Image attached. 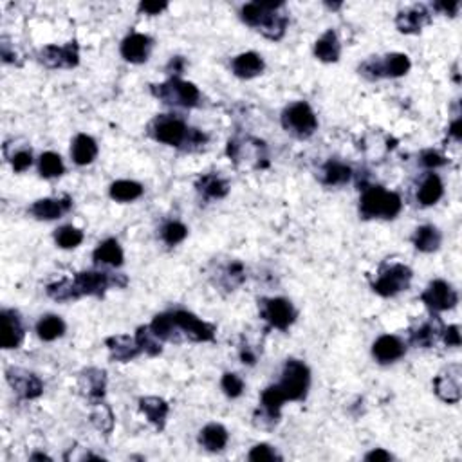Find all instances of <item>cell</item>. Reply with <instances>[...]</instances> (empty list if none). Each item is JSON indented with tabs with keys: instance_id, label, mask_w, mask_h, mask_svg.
Returning <instances> with one entry per match:
<instances>
[{
	"instance_id": "1",
	"label": "cell",
	"mask_w": 462,
	"mask_h": 462,
	"mask_svg": "<svg viewBox=\"0 0 462 462\" xmlns=\"http://www.w3.org/2000/svg\"><path fill=\"white\" fill-rule=\"evenodd\" d=\"M125 287L127 279L122 274L85 271L78 273L72 280H60L48 287V294L56 302H69L80 296H102L109 287Z\"/></svg>"
},
{
	"instance_id": "2",
	"label": "cell",
	"mask_w": 462,
	"mask_h": 462,
	"mask_svg": "<svg viewBox=\"0 0 462 462\" xmlns=\"http://www.w3.org/2000/svg\"><path fill=\"white\" fill-rule=\"evenodd\" d=\"M282 8L284 2H251L244 6L240 15L247 26L259 29L264 36L280 40L289 22L286 13H280Z\"/></svg>"
},
{
	"instance_id": "3",
	"label": "cell",
	"mask_w": 462,
	"mask_h": 462,
	"mask_svg": "<svg viewBox=\"0 0 462 462\" xmlns=\"http://www.w3.org/2000/svg\"><path fill=\"white\" fill-rule=\"evenodd\" d=\"M401 197L387 192L383 186H370L360 200V212L365 219H394L401 212Z\"/></svg>"
},
{
	"instance_id": "4",
	"label": "cell",
	"mask_w": 462,
	"mask_h": 462,
	"mask_svg": "<svg viewBox=\"0 0 462 462\" xmlns=\"http://www.w3.org/2000/svg\"><path fill=\"white\" fill-rule=\"evenodd\" d=\"M193 132L195 129H188L183 119L173 114H161L150 123V134L154 139L168 146L193 145Z\"/></svg>"
},
{
	"instance_id": "5",
	"label": "cell",
	"mask_w": 462,
	"mask_h": 462,
	"mask_svg": "<svg viewBox=\"0 0 462 462\" xmlns=\"http://www.w3.org/2000/svg\"><path fill=\"white\" fill-rule=\"evenodd\" d=\"M410 58L401 53H392V55L381 58H370L367 62L361 63L360 72L368 80H380V78H397L410 71Z\"/></svg>"
},
{
	"instance_id": "6",
	"label": "cell",
	"mask_w": 462,
	"mask_h": 462,
	"mask_svg": "<svg viewBox=\"0 0 462 462\" xmlns=\"http://www.w3.org/2000/svg\"><path fill=\"white\" fill-rule=\"evenodd\" d=\"M311 383L309 368L298 360H289L284 367L282 380L279 388L282 390L286 401H302L307 396V388Z\"/></svg>"
},
{
	"instance_id": "7",
	"label": "cell",
	"mask_w": 462,
	"mask_h": 462,
	"mask_svg": "<svg viewBox=\"0 0 462 462\" xmlns=\"http://www.w3.org/2000/svg\"><path fill=\"white\" fill-rule=\"evenodd\" d=\"M152 92L168 105L195 107L199 103V89L193 83L183 82L179 78H172L161 85H152Z\"/></svg>"
},
{
	"instance_id": "8",
	"label": "cell",
	"mask_w": 462,
	"mask_h": 462,
	"mask_svg": "<svg viewBox=\"0 0 462 462\" xmlns=\"http://www.w3.org/2000/svg\"><path fill=\"white\" fill-rule=\"evenodd\" d=\"M282 125L287 132L298 137H309L316 130L318 119L306 102L293 103L282 114Z\"/></svg>"
},
{
	"instance_id": "9",
	"label": "cell",
	"mask_w": 462,
	"mask_h": 462,
	"mask_svg": "<svg viewBox=\"0 0 462 462\" xmlns=\"http://www.w3.org/2000/svg\"><path fill=\"white\" fill-rule=\"evenodd\" d=\"M412 269L403 264H392L381 271L380 279L374 282V291L381 296H394L410 286Z\"/></svg>"
},
{
	"instance_id": "10",
	"label": "cell",
	"mask_w": 462,
	"mask_h": 462,
	"mask_svg": "<svg viewBox=\"0 0 462 462\" xmlns=\"http://www.w3.org/2000/svg\"><path fill=\"white\" fill-rule=\"evenodd\" d=\"M260 303V314L264 320H267L273 327L280 331L289 329V326L296 318L293 303L286 298H264Z\"/></svg>"
},
{
	"instance_id": "11",
	"label": "cell",
	"mask_w": 462,
	"mask_h": 462,
	"mask_svg": "<svg viewBox=\"0 0 462 462\" xmlns=\"http://www.w3.org/2000/svg\"><path fill=\"white\" fill-rule=\"evenodd\" d=\"M421 300L426 303V307L434 313H443V311L453 309L458 302V294L453 287L444 280H434L430 286L426 287Z\"/></svg>"
},
{
	"instance_id": "12",
	"label": "cell",
	"mask_w": 462,
	"mask_h": 462,
	"mask_svg": "<svg viewBox=\"0 0 462 462\" xmlns=\"http://www.w3.org/2000/svg\"><path fill=\"white\" fill-rule=\"evenodd\" d=\"M176 329L183 331L184 336L192 341H212L215 338V327L199 320L195 314L188 311H176L172 313Z\"/></svg>"
},
{
	"instance_id": "13",
	"label": "cell",
	"mask_w": 462,
	"mask_h": 462,
	"mask_svg": "<svg viewBox=\"0 0 462 462\" xmlns=\"http://www.w3.org/2000/svg\"><path fill=\"white\" fill-rule=\"evenodd\" d=\"M38 58L43 65L51 69H71L78 65V43L69 42L65 45H45L38 53Z\"/></svg>"
},
{
	"instance_id": "14",
	"label": "cell",
	"mask_w": 462,
	"mask_h": 462,
	"mask_svg": "<svg viewBox=\"0 0 462 462\" xmlns=\"http://www.w3.org/2000/svg\"><path fill=\"white\" fill-rule=\"evenodd\" d=\"M461 377L462 368L461 365H450L439 374L434 381L435 394H437L444 403H458L461 399Z\"/></svg>"
},
{
	"instance_id": "15",
	"label": "cell",
	"mask_w": 462,
	"mask_h": 462,
	"mask_svg": "<svg viewBox=\"0 0 462 462\" xmlns=\"http://www.w3.org/2000/svg\"><path fill=\"white\" fill-rule=\"evenodd\" d=\"M6 376H8V381L13 390H15L22 399H35V397H38L40 394H42L43 385L35 374L26 372L22 368H9L8 372H6Z\"/></svg>"
},
{
	"instance_id": "16",
	"label": "cell",
	"mask_w": 462,
	"mask_h": 462,
	"mask_svg": "<svg viewBox=\"0 0 462 462\" xmlns=\"http://www.w3.org/2000/svg\"><path fill=\"white\" fill-rule=\"evenodd\" d=\"M152 49V38L141 33H132L122 43V56L130 63H143Z\"/></svg>"
},
{
	"instance_id": "17",
	"label": "cell",
	"mask_w": 462,
	"mask_h": 462,
	"mask_svg": "<svg viewBox=\"0 0 462 462\" xmlns=\"http://www.w3.org/2000/svg\"><path fill=\"white\" fill-rule=\"evenodd\" d=\"M72 200L69 197H62V199H40L29 208L33 217L40 220H55L60 219L63 213L71 210Z\"/></svg>"
},
{
	"instance_id": "18",
	"label": "cell",
	"mask_w": 462,
	"mask_h": 462,
	"mask_svg": "<svg viewBox=\"0 0 462 462\" xmlns=\"http://www.w3.org/2000/svg\"><path fill=\"white\" fill-rule=\"evenodd\" d=\"M0 318H2V347L4 349H16L24 340V327H22L18 313L2 311Z\"/></svg>"
},
{
	"instance_id": "19",
	"label": "cell",
	"mask_w": 462,
	"mask_h": 462,
	"mask_svg": "<svg viewBox=\"0 0 462 462\" xmlns=\"http://www.w3.org/2000/svg\"><path fill=\"white\" fill-rule=\"evenodd\" d=\"M430 22V13L424 6H414V8L401 11L396 18V26L401 33H419L424 26Z\"/></svg>"
},
{
	"instance_id": "20",
	"label": "cell",
	"mask_w": 462,
	"mask_h": 462,
	"mask_svg": "<svg viewBox=\"0 0 462 462\" xmlns=\"http://www.w3.org/2000/svg\"><path fill=\"white\" fill-rule=\"evenodd\" d=\"M407 347H404L403 341L397 336H390V334H385L380 340H376L372 347V354L380 363H392V361L399 360L404 354Z\"/></svg>"
},
{
	"instance_id": "21",
	"label": "cell",
	"mask_w": 462,
	"mask_h": 462,
	"mask_svg": "<svg viewBox=\"0 0 462 462\" xmlns=\"http://www.w3.org/2000/svg\"><path fill=\"white\" fill-rule=\"evenodd\" d=\"M105 345L110 350V358L116 361H130L141 353L139 345L136 343V338H130L127 334H118V336H110L105 340Z\"/></svg>"
},
{
	"instance_id": "22",
	"label": "cell",
	"mask_w": 462,
	"mask_h": 462,
	"mask_svg": "<svg viewBox=\"0 0 462 462\" xmlns=\"http://www.w3.org/2000/svg\"><path fill=\"white\" fill-rule=\"evenodd\" d=\"M105 385L107 376L100 368H87L80 376V387L92 401L102 399L103 394H105Z\"/></svg>"
},
{
	"instance_id": "23",
	"label": "cell",
	"mask_w": 462,
	"mask_h": 462,
	"mask_svg": "<svg viewBox=\"0 0 462 462\" xmlns=\"http://www.w3.org/2000/svg\"><path fill=\"white\" fill-rule=\"evenodd\" d=\"M231 67H233V72L239 78L249 80L255 78V76H259L264 71V60L257 53H242V55H239L233 60Z\"/></svg>"
},
{
	"instance_id": "24",
	"label": "cell",
	"mask_w": 462,
	"mask_h": 462,
	"mask_svg": "<svg viewBox=\"0 0 462 462\" xmlns=\"http://www.w3.org/2000/svg\"><path fill=\"white\" fill-rule=\"evenodd\" d=\"M284 401H286V397H284L279 385L266 388V390L262 392V421H269L271 424H276Z\"/></svg>"
},
{
	"instance_id": "25",
	"label": "cell",
	"mask_w": 462,
	"mask_h": 462,
	"mask_svg": "<svg viewBox=\"0 0 462 462\" xmlns=\"http://www.w3.org/2000/svg\"><path fill=\"white\" fill-rule=\"evenodd\" d=\"M139 408H141L143 414L149 417V421L157 430L165 428L166 415H168L170 410L165 399H161V397H141L139 399Z\"/></svg>"
},
{
	"instance_id": "26",
	"label": "cell",
	"mask_w": 462,
	"mask_h": 462,
	"mask_svg": "<svg viewBox=\"0 0 462 462\" xmlns=\"http://www.w3.org/2000/svg\"><path fill=\"white\" fill-rule=\"evenodd\" d=\"M71 154L76 165H90L96 159V156H98V145H96V141L90 136L80 134V136H76L75 143H72Z\"/></svg>"
},
{
	"instance_id": "27",
	"label": "cell",
	"mask_w": 462,
	"mask_h": 462,
	"mask_svg": "<svg viewBox=\"0 0 462 462\" xmlns=\"http://www.w3.org/2000/svg\"><path fill=\"white\" fill-rule=\"evenodd\" d=\"M340 53H341L340 40H338L336 33H334L333 29L321 36V38L316 42V45H314V55H316V58H320L321 62H327V63L338 62Z\"/></svg>"
},
{
	"instance_id": "28",
	"label": "cell",
	"mask_w": 462,
	"mask_h": 462,
	"mask_svg": "<svg viewBox=\"0 0 462 462\" xmlns=\"http://www.w3.org/2000/svg\"><path fill=\"white\" fill-rule=\"evenodd\" d=\"M443 192L444 188L441 177H439L437 173H428V176L424 177L423 184H421L419 192H417V199H419V203L424 204V206H431V204H435L443 197Z\"/></svg>"
},
{
	"instance_id": "29",
	"label": "cell",
	"mask_w": 462,
	"mask_h": 462,
	"mask_svg": "<svg viewBox=\"0 0 462 462\" xmlns=\"http://www.w3.org/2000/svg\"><path fill=\"white\" fill-rule=\"evenodd\" d=\"M199 443L210 451H220L227 444V431L220 424H208L199 435Z\"/></svg>"
},
{
	"instance_id": "30",
	"label": "cell",
	"mask_w": 462,
	"mask_h": 462,
	"mask_svg": "<svg viewBox=\"0 0 462 462\" xmlns=\"http://www.w3.org/2000/svg\"><path fill=\"white\" fill-rule=\"evenodd\" d=\"M95 262L98 264H109V266H122L123 264V249L118 244V240L109 239L105 242L100 244L96 247L95 255H92Z\"/></svg>"
},
{
	"instance_id": "31",
	"label": "cell",
	"mask_w": 462,
	"mask_h": 462,
	"mask_svg": "<svg viewBox=\"0 0 462 462\" xmlns=\"http://www.w3.org/2000/svg\"><path fill=\"white\" fill-rule=\"evenodd\" d=\"M441 240H443V237H441V233H439L437 227L421 226L419 230L415 231L414 246L417 247L419 251H423V253H431V251L439 249V246H441Z\"/></svg>"
},
{
	"instance_id": "32",
	"label": "cell",
	"mask_w": 462,
	"mask_h": 462,
	"mask_svg": "<svg viewBox=\"0 0 462 462\" xmlns=\"http://www.w3.org/2000/svg\"><path fill=\"white\" fill-rule=\"evenodd\" d=\"M36 333H38L40 340L55 341L56 338L63 336V333H65V323H63V320L60 316L48 314V316H43L42 320L38 321Z\"/></svg>"
},
{
	"instance_id": "33",
	"label": "cell",
	"mask_w": 462,
	"mask_h": 462,
	"mask_svg": "<svg viewBox=\"0 0 462 462\" xmlns=\"http://www.w3.org/2000/svg\"><path fill=\"white\" fill-rule=\"evenodd\" d=\"M197 188L206 197H212V199H222L230 192V186H227L226 181L220 179L215 173H208V176L200 177L199 183H197Z\"/></svg>"
},
{
	"instance_id": "34",
	"label": "cell",
	"mask_w": 462,
	"mask_h": 462,
	"mask_svg": "<svg viewBox=\"0 0 462 462\" xmlns=\"http://www.w3.org/2000/svg\"><path fill=\"white\" fill-rule=\"evenodd\" d=\"M353 176V170L350 166L343 165L340 161H329L326 163L323 170H321V177H323V183L329 184V186H338V184H345Z\"/></svg>"
},
{
	"instance_id": "35",
	"label": "cell",
	"mask_w": 462,
	"mask_h": 462,
	"mask_svg": "<svg viewBox=\"0 0 462 462\" xmlns=\"http://www.w3.org/2000/svg\"><path fill=\"white\" fill-rule=\"evenodd\" d=\"M143 195V186L134 181H116L110 186V197L119 203H130Z\"/></svg>"
},
{
	"instance_id": "36",
	"label": "cell",
	"mask_w": 462,
	"mask_h": 462,
	"mask_svg": "<svg viewBox=\"0 0 462 462\" xmlns=\"http://www.w3.org/2000/svg\"><path fill=\"white\" fill-rule=\"evenodd\" d=\"M443 333V326H441V321L439 320H431L423 323L419 329H415L414 333L410 334L412 343L417 345V347H430L431 343H435L437 340V334Z\"/></svg>"
},
{
	"instance_id": "37",
	"label": "cell",
	"mask_w": 462,
	"mask_h": 462,
	"mask_svg": "<svg viewBox=\"0 0 462 462\" xmlns=\"http://www.w3.org/2000/svg\"><path fill=\"white\" fill-rule=\"evenodd\" d=\"M136 343L139 345L141 353L150 354V356H157L161 354L163 347L159 343V338L154 334V331L150 327H139L136 333Z\"/></svg>"
},
{
	"instance_id": "38",
	"label": "cell",
	"mask_w": 462,
	"mask_h": 462,
	"mask_svg": "<svg viewBox=\"0 0 462 462\" xmlns=\"http://www.w3.org/2000/svg\"><path fill=\"white\" fill-rule=\"evenodd\" d=\"M65 166H63V161L58 154L55 152H45L40 157V173L42 177H58L62 176Z\"/></svg>"
},
{
	"instance_id": "39",
	"label": "cell",
	"mask_w": 462,
	"mask_h": 462,
	"mask_svg": "<svg viewBox=\"0 0 462 462\" xmlns=\"http://www.w3.org/2000/svg\"><path fill=\"white\" fill-rule=\"evenodd\" d=\"M150 329L154 331V334H156L159 340H172L173 331H176V323H173L172 313L157 314V316L154 318L152 323H150Z\"/></svg>"
},
{
	"instance_id": "40",
	"label": "cell",
	"mask_w": 462,
	"mask_h": 462,
	"mask_svg": "<svg viewBox=\"0 0 462 462\" xmlns=\"http://www.w3.org/2000/svg\"><path fill=\"white\" fill-rule=\"evenodd\" d=\"M56 244L63 249H72V247L80 246L83 240V231L75 226H63L56 231Z\"/></svg>"
},
{
	"instance_id": "41",
	"label": "cell",
	"mask_w": 462,
	"mask_h": 462,
	"mask_svg": "<svg viewBox=\"0 0 462 462\" xmlns=\"http://www.w3.org/2000/svg\"><path fill=\"white\" fill-rule=\"evenodd\" d=\"M90 421H92V424H95L100 431H103V434H110L114 428V415L107 404H96L92 414H90Z\"/></svg>"
},
{
	"instance_id": "42",
	"label": "cell",
	"mask_w": 462,
	"mask_h": 462,
	"mask_svg": "<svg viewBox=\"0 0 462 462\" xmlns=\"http://www.w3.org/2000/svg\"><path fill=\"white\" fill-rule=\"evenodd\" d=\"M186 235H188V230H186V226L181 222H168L165 227H163V231H161V237H163V240H165L168 246H176V244L183 242L184 239H186Z\"/></svg>"
},
{
	"instance_id": "43",
	"label": "cell",
	"mask_w": 462,
	"mask_h": 462,
	"mask_svg": "<svg viewBox=\"0 0 462 462\" xmlns=\"http://www.w3.org/2000/svg\"><path fill=\"white\" fill-rule=\"evenodd\" d=\"M220 387H222L224 394H226L227 397H239L244 390V381L240 380L237 374L227 372L224 374L222 381H220Z\"/></svg>"
},
{
	"instance_id": "44",
	"label": "cell",
	"mask_w": 462,
	"mask_h": 462,
	"mask_svg": "<svg viewBox=\"0 0 462 462\" xmlns=\"http://www.w3.org/2000/svg\"><path fill=\"white\" fill-rule=\"evenodd\" d=\"M251 462H269V461H280L276 451L269 446V444H257L253 450L247 455Z\"/></svg>"
},
{
	"instance_id": "45",
	"label": "cell",
	"mask_w": 462,
	"mask_h": 462,
	"mask_svg": "<svg viewBox=\"0 0 462 462\" xmlns=\"http://www.w3.org/2000/svg\"><path fill=\"white\" fill-rule=\"evenodd\" d=\"M11 165L15 172H26V170L33 165L31 150H18V152L11 157Z\"/></svg>"
},
{
	"instance_id": "46",
	"label": "cell",
	"mask_w": 462,
	"mask_h": 462,
	"mask_svg": "<svg viewBox=\"0 0 462 462\" xmlns=\"http://www.w3.org/2000/svg\"><path fill=\"white\" fill-rule=\"evenodd\" d=\"M421 163H423L424 166H428V168H437V166L446 165V159H444V156L435 152V150H426V152H423V156H421Z\"/></svg>"
},
{
	"instance_id": "47",
	"label": "cell",
	"mask_w": 462,
	"mask_h": 462,
	"mask_svg": "<svg viewBox=\"0 0 462 462\" xmlns=\"http://www.w3.org/2000/svg\"><path fill=\"white\" fill-rule=\"evenodd\" d=\"M441 334H443L444 343H446L448 347H458V345H461V333H458L457 326L446 327V329H443V333Z\"/></svg>"
},
{
	"instance_id": "48",
	"label": "cell",
	"mask_w": 462,
	"mask_h": 462,
	"mask_svg": "<svg viewBox=\"0 0 462 462\" xmlns=\"http://www.w3.org/2000/svg\"><path fill=\"white\" fill-rule=\"evenodd\" d=\"M139 9L149 13V15H159L163 9H166V4H159V2H143V4L139 6Z\"/></svg>"
},
{
	"instance_id": "49",
	"label": "cell",
	"mask_w": 462,
	"mask_h": 462,
	"mask_svg": "<svg viewBox=\"0 0 462 462\" xmlns=\"http://www.w3.org/2000/svg\"><path fill=\"white\" fill-rule=\"evenodd\" d=\"M458 6L461 4H458L457 0H455V2H437V4H435V9H441V11H444L446 15L455 16L458 11Z\"/></svg>"
},
{
	"instance_id": "50",
	"label": "cell",
	"mask_w": 462,
	"mask_h": 462,
	"mask_svg": "<svg viewBox=\"0 0 462 462\" xmlns=\"http://www.w3.org/2000/svg\"><path fill=\"white\" fill-rule=\"evenodd\" d=\"M367 461H376V462H380V461H383V462H387V461H392V455L388 453V451H385V450H381V448H377V450H374V451H370V453H367Z\"/></svg>"
},
{
	"instance_id": "51",
	"label": "cell",
	"mask_w": 462,
	"mask_h": 462,
	"mask_svg": "<svg viewBox=\"0 0 462 462\" xmlns=\"http://www.w3.org/2000/svg\"><path fill=\"white\" fill-rule=\"evenodd\" d=\"M461 127H462V122H461V119H455V122L451 123V127H450V134H451V136L455 137V139H461V136H462Z\"/></svg>"
},
{
	"instance_id": "52",
	"label": "cell",
	"mask_w": 462,
	"mask_h": 462,
	"mask_svg": "<svg viewBox=\"0 0 462 462\" xmlns=\"http://www.w3.org/2000/svg\"><path fill=\"white\" fill-rule=\"evenodd\" d=\"M170 69H173V71L179 75V72L183 71V58H173L172 62H170Z\"/></svg>"
},
{
	"instance_id": "53",
	"label": "cell",
	"mask_w": 462,
	"mask_h": 462,
	"mask_svg": "<svg viewBox=\"0 0 462 462\" xmlns=\"http://www.w3.org/2000/svg\"><path fill=\"white\" fill-rule=\"evenodd\" d=\"M31 458H35V461H38V458H40V461H49V457H48V455H42V453H36V455H33V457Z\"/></svg>"
}]
</instances>
